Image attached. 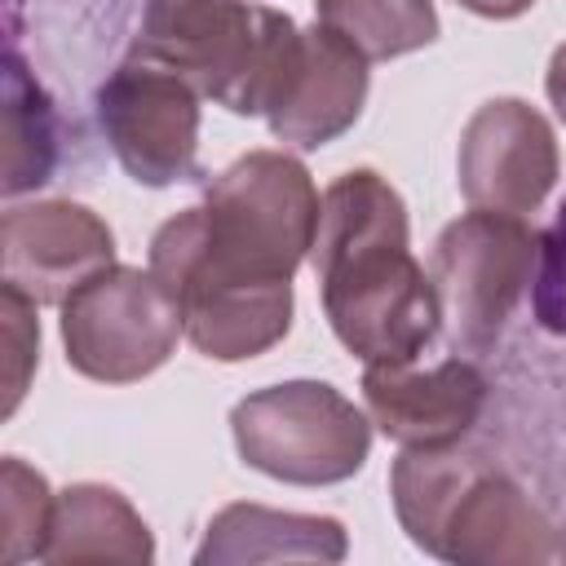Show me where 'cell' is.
<instances>
[{"mask_svg":"<svg viewBox=\"0 0 566 566\" xmlns=\"http://www.w3.org/2000/svg\"><path fill=\"white\" fill-rule=\"evenodd\" d=\"M314 270L323 305L367 367L411 363L438 332L442 305L433 279L407 252L402 199L367 168L327 186L314 230Z\"/></svg>","mask_w":566,"mask_h":566,"instance_id":"obj_1","label":"cell"},{"mask_svg":"<svg viewBox=\"0 0 566 566\" xmlns=\"http://www.w3.org/2000/svg\"><path fill=\"white\" fill-rule=\"evenodd\" d=\"M318 208L296 159L256 150L208 186L203 208H186L155 234L150 274L172 301L190 287H287L314 248Z\"/></svg>","mask_w":566,"mask_h":566,"instance_id":"obj_2","label":"cell"},{"mask_svg":"<svg viewBox=\"0 0 566 566\" xmlns=\"http://www.w3.org/2000/svg\"><path fill=\"white\" fill-rule=\"evenodd\" d=\"M535 234L513 212L478 208L451 221L433 252V287L455 354H491L531 283Z\"/></svg>","mask_w":566,"mask_h":566,"instance_id":"obj_3","label":"cell"},{"mask_svg":"<svg viewBox=\"0 0 566 566\" xmlns=\"http://www.w3.org/2000/svg\"><path fill=\"white\" fill-rule=\"evenodd\" d=\"M243 460L283 482H340L367 455V420L332 385L296 380L252 394L230 416Z\"/></svg>","mask_w":566,"mask_h":566,"instance_id":"obj_4","label":"cell"},{"mask_svg":"<svg viewBox=\"0 0 566 566\" xmlns=\"http://www.w3.org/2000/svg\"><path fill=\"white\" fill-rule=\"evenodd\" d=\"M181 310L172 292L142 270L106 265L62 301L66 358L93 380H137L177 345Z\"/></svg>","mask_w":566,"mask_h":566,"instance_id":"obj_5","label":"cell"},{"mask_svg":"<svg viewBox=\"0 0 566 566\" xmlns=\"http://www.w3.org/2000/svg\"><path fill=\"white\" fill-rule=\"evenodd\" d=\"M97 119L133 181L172 186L195 172L199 106L186 75L133 57L97 88Z\"/></svg>","mask_w":566,"mask_h":566,"instance_id":"obj_6","label":"cell"},{"mask_svg":"<svg viewBox=\"0 0 566 566\" xmlns=\"http://www.w3.org/2000/svg\"><path fill=\"white\" fill-rule=\"evenodd\" d=\"M557 177V150L548 124L526 102H486L460 142V190L478 208L531 212Z\"/></svg>","mask_w":566,"mask_h":566,"instance_id":"obj_7","label":"cell"},{"mask_svg":"<svg viewBox=\"0 0 566 566\" xmlns=\"http://www.w3.org/2000/svg\"><path fill=\"white\" fill-rule=\"evenodd\" d=\"M363 394L389 438L407 447H451L478 424L491 385L473 358L455 354L424 376L402 371V363H376L363 376Z\"/></svg>","mask_w":566,"mask_h":566,"instance_id":"obj_8","label":"cell"},{"mask_svg":"<svg viewBox=\"0 0 566 566\" xmlns=\"http://www.w3.org/2000/svg\"><path fill=\"white\" fill-rule=\"evenodd\" d=\"M111 256V230L80 203H35L4 217V283L31 301H66Z\"/></svg>","mask_w":566,"mask_h":566,"instance_id":"obj_9","label":"cell"},{"mask_svg":"<svg viewBox=\"0 0 566 566\" xmlns=\"http://www.w3.org/2000/svg\"><path fill=\"white\" fill-rule=\"evenodd\" d=\"M363 93H367V57L349 40H340L332 27L318 22L314 31H305L296 84L287 102L270 115V128L274 137L301 150L327 146L336 133H345L358 119Z\"/></svg>","mask_w":566,"mask_h":566,"instance_id":"obj_10","label":"cell"},{"mask_svg":"<svg viewBox=\"0 0 566 566\" xmlns=\"http://www.w3.org/2000/svg\"><path fill=\"white\" fill-rule=\"evenodd\" d=\"M57 164V119L53 102L40 88V80L18 57V44L9 40V66H4V195L31 190L49 181Z\"/></svg>","mask_w":566,"mask_h":566,"instance_id":"obj_11","label":"cell"},{"mask_svg":"<svg viewBox=\"0 0 566 566\" xmlns=\"http://www.w3.org/2000/svg\"><path fill=\"white\" fill-rule=\"evenodd\" d=\"M318 22L349 40L367 62L411 53L438 35L429 0H318Z\"/></svg>","mask_w":566,"mask_h":566,"instance_id":"obj_12","label":"cell"},{"mask_svg":"<svg viewBox=\"0 0 566 566\" xmlns=\"http://www.w3.org/2000/svg\"><path fill=\"white\" fill-rule=\"evenodd\" d=\"M531 314L544 332L566 336V203L539 234V270L531 287Z\"/></svg>","mask_w":566,"mask_h":566,"instance_id":"obj_13","label":"cell"},{"mask_svg":"<svg viewBox=\"0 0 566 566\" xmlns=\"http://www.w3.org/2000/svg\"><path fill=\"white\" fill-rule=\"evenodd\" d=\"M31 296L13 283H4V340H9V394H4V411L18 407L22 398V385H27V371H31V358H35V345H40V327L31 318Z\"/></svg>","mask_w":566,"mask_h":566,"instance_id":"obj_14","label":"cell"},{"mask_svg":"<svg viewBox=\"0 0 566 566\" xmlns=\"http://www.w3.org/2000/svg\"><path fill=\"white\" fill-rule=\"evenodd\" d=\"M455 4H464V9H473V13H482V18H517V13L531 9L535 0H455Z\"/></svg>","mask_w":566,"mask_h":566,"instance_id":"obj_15","label":"cell"},{"mask_svg":"<svg viewBox=\"0 0 566 566\" xmlns=\"http://www.w3.org/2000/svg\"><path fill=\"white\" fill-rule=\"evenodd\" d=\"M548 97H553L557 115L566 119V44L553 53V66H548Z\"/></svg>","mask_w":566,"mask_h":566,"instance_id":"obj_16","label":"cell"}]
</instances>
